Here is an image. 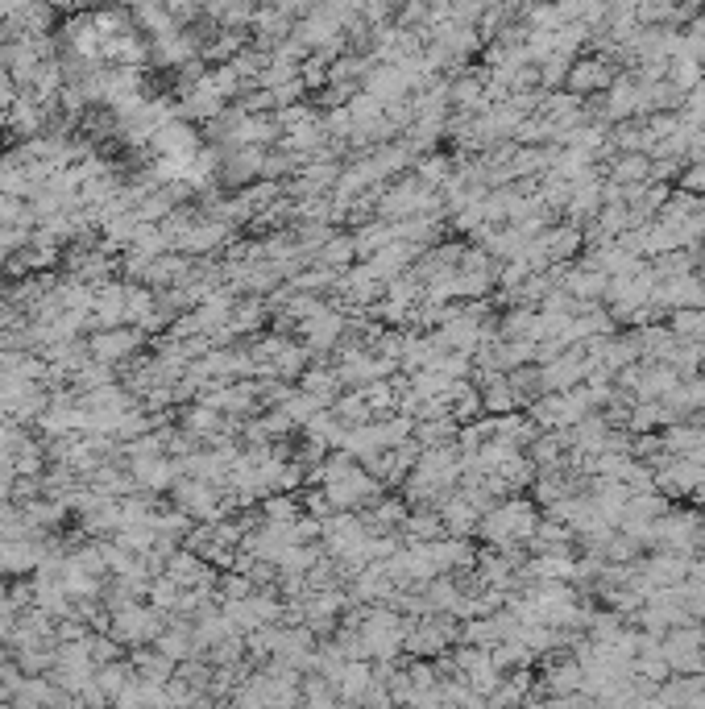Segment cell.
I'll return each instance as SVG.
<instances>
[{
    "label": "cell",
    "instance_id": "1",
    "mask_svg": "<svg viewBox=\"0 0 705 709\" xmlns=\"http://www.w3.org/2000/svg\"><path fill=\"white\" fill-rule=\"evenodd\" d=\"M535 527H540V510H535L531 498H502L490 515L482 519L477 535L498 548V552H515V548H527Z\"/></svg>",
    "mask_w": 705,
    "mask_h": 709
},
{
    "label": "cell",
    "instance_id": "2",
    "mask_svg": "<svg viewBox=\"0 0 705 709\" xmlns=\"http://www.w3.org/2000/svg\"><path fill=\"white\" fill-rule=\"evenodd\" d=\"M660 651H664V664L672 676H701L705 672V631L697 622L668 631L660 639Z\"/></svg>",
    "mask_w": 705,
    "mask_h": 709
},
{
    "label": "cell",
    "instance_id": "3",
    "mask_svg": "<svg viewBox=\"0 0 705 709\" xmlns=\"http://www.w3.org/2000/svg\"><path fill=\"white\" fill-rule=\"evenodd\" d=\"M166 627H162V614L158 610H150V606H121L117 614H112V639L117 643H133V647H141V643H158V635H162Z\"/></svg>",
    "mask_w": 705,
    "mask_h": 709
},
{
    "label": "cell",
    "instance_id": "4",
    "mask_svg": "<svg viewBox=\"0 0 705 709\" xmlns=\"http://www.w3.org/2000/svg\"><path fill=\"white\" fill-rule=\"evenodd\" d=\"M175 506H179V515H187V519H208V523L224 519V502H220L216 486H208V481H195V477L175 486Z\"/></svg>",
    "mask_w": 705,
    "mask_h": 709
},
{
    "label": "cell",
    "instance_id": "5",
    "mask_svg": "<svg viewBox=\"0 0 705 709\" xmlns=\"http://www.w3.org/2000/svg\"><path fill=\"white\" fill-rule=\"evenodd\" d=\"M618 79V71L610 67L606 54H594V59H577L569 67V79H564V88L569 96H598V92H610V83Z\"/></svg>",
    "mask_w": 705,
    "mask_h": 709
},
{
    "label": "cell",
    "instance_id": "6",
    "mask_svg": "<svg viewBox=\"0 0 705 709\" xmlns=\"http://www.w3.org/2000/svg\"><path fill=\"white\" fill-rule=\"evenodd\" d=\"M345 328H349V320H345L341 311H336V307L328 303L316 320L299 324V332H303V349H307V353H332L336 345H341Z\"/></svg>",
    "mask_w": 705,
    "mask_h": 709
},
{
    "label": "cell",
    "instance_id": "7",
    "mask_svg": "<svg viewBox=\"0 0 705 709\" xmlns=\"http://www.w3.org/2000/svg\"><path fill=\"white\" fill-rule=\"evenodd\" d=\"M137 345H141V332H137V328H112V332H96V336L88 340V357H92L96 365H117V361H125Z\"/></svg>",
    "mask_w": 705,
    "mask_h": 709
},
{
    "label": "cell",
    "instance_id": "8",
    "mask_svg": "<svg viewBox=\"0 0 705 709\" xmlns=\"http://www.w3.org/2000/svg\"><path fill=\"white\" fill-rule=\"evenodd\" d=\"M332 689H336V697H341V705H361V697L374 689V668H370V660H353V664H345L341 672H336V680H332Z\"/></svg>",
    "mask_w": 705,
    "mask_h": 709
},
{
    "label": "cell",
    "instance_id": "9",
    "mask_svg": "<svg viewBox=\"0 0 705 709\" xmlns=\"http://www.w3.org/2000/svg\"><path fill=\"white\" fill-rule=\"evenodd\" d=\"M137 490H166V486H179V461H166V457H146V461H133L129 465Z\"/></svg>",
    "mask_w": 705,
    "mask_h": 709
},
{
    "label": "cell",
    "instance_id": "10",
    "mask_svg": "<svg viewBox=\"0 0 705 709\" xmlns=\"http://www.w3.org/2000/svg\"><path fill=\"white\" fill-rule=\"evenodd\" d=\"M606 179L618 187H643L652 183V158L647 154H614L606 166Z\"/></svg>",
    "mask_w": 705,
    "mask_h": 709
},
{
    "label": "cell",
    "instance_id": "11",
    "mask_svg": "<svg viewBox=\"0 0 705 709\" xmlns=\"http://www.w3.org/2000/svg\"><path fill=\"white\" fill-rule=\"evenodd\" d=\"M46 552L34 540H0V569L5 573H34L42 569Z\"/></svg>",
    "mask_w": 705,
    "mask_h": 709
},
{
    "label": "cell",
    "instance_id": "12",
    "mask_svg": "<svg viewBox=\"0 0 705 709\" xmlns=\"http://www.w3.org/2000/svg\"><path fill=\"white\" fill-rule=\"evenodd\" d=\"M133 672H137L141 685H154V689H162L166 680L175 676V664L166 660L158 647H154V651H150V647H137V651H133Z\"/></svg>",
    "mask_w": 705,
    "mask_h": 709
},
{
    "label": "cell",
    "instance_id": "13",
    "mask_svg": "<svg viewBox=\"0 0 705 709\" xmlns=\"http://www.w3.org/2000/svg\"><path fill=\"white\" fill-rule=\"evenodd\" d=\"M299 390L332 407L336 399H341V378H336V365H312V370H303Z\"/></svg>",
    "mask_w": 705,
    "mask_h": 709
},
{
    "label": "cell",
    "instance_id": "14",
    "mask_svg": "<svg viewBox=\"0 0 705 709\" xmlns=\"http://www.w3.org/2000/svg\"><path fill=\"white\" fill-rule=\"evenodd\" d=\"M544 685L552 689V701H560V697H573V693H581V689H585V668H581L577 660H556V664H548Z\"/></svg>",
    "mask_w": 705,
    "mask_h": 709
},
{
    "label": "cell",
    "instance_id": "15",
    "mask_svg": "<svg viewBox=\"0 0 705 709\" xmlns=\"http://www.w3.org/2000/svg\"><path fill=\"white\" fill-rule=\"evenodd\" d=\"M353 258H357L353 233H332V237L324 241V249L316 253V266H324V270H332V274H341L345 266H353Z\"/></svg>",
    "mask_w": 705,
    "mask_h": 709
},
{
    "label": "cell",
    "instance_id": "16",
    "mask_svg": "<svg viewBox=\"0 0 705 709\" xmlns=\"http://www.w3.org/2000/svg\"><path fill=\"white\" fill-rule=\"evenodd\" d=\"M390 241H394V224H390V220H370V224H361V229L353 233L357 258H365V262H370L374 253H382Z\"/></svg>",
    "mask_w": 705,
    "mask_h": 709
},
{
    "label": "cell",
    "instance_id": "17",
    "mask_svg": "<svg viewBox=\"0 0 705 709\" xmlns=\"http://www.w3.org/2000/svg\"><path fill=\"white\" fill-rule=\"evenodd\" d=\"M224 237H229V224H220V220H200V224H191L187 237L179 241V249L187 253H204V249H216Z\"/></svg>",
    "mask_w": 705,
    "mask_h": 709
},
{
    "label": "cell",
    "instance_id": "18",
    "mask_svg": "<svg viewBox=\"0 0 705 709\" xmlns=\"http://www.w3.org/2000/svg\"><path fill=\"white\" fill-rule=\"evenodd\" d=\"M701 83H705V67L701 63H693V59H672L668 63V88L676 96H693Z\"/></svg>",
    "mask_w": 705,
    "mask_h": 709
},
{
    "label": "cell",
    "instance_id": "19",
    "mask_svg": "<svg viewBox=\"0 0 705 709\" xmlns=\"http://www.w3.org/2000/svg\"><path fill=\"white\" fill-rule=\"evenodd\" d=\"M403 531H407V544H440V540H448V531H444V523H440L436 510H423V515H411Z\"/></svg>",
    "mask_w": 705,
    "mask_h": 709
},
{
    "label": "cell",
    "instance_id": "20",
    "mask_svg": "<svg viewBox=\"0 0 705 709\" xmlns=\"http://www.w3.org/2000/svg\"><path fill=\"white\" fill-rule=\"evenodd\" d=\"M341 705V697H336V689H332V680H324V676H303V697H299V709H336Z\"/></svg>",
    "mask_w": 705,
    "mask_h": 709
},
{
    "label": "cell",
    "instance_id": "21",
    "mask_svg": "<svg viewBox=\"0 0 705 709\" xmlns=\"http://www.w3.org/2000/svg\"><path fill=\"white\" fill-rule=\"evenodd\" d=\"M332 415H336V423H341V428H365V423H370V407H365V394L361 390H349V394H341V399L332 403Z\"/></svg>",
    "mask_w": 705,
    "mask_h": 709
},
{
    "label": "cell",
    "instance_id": "22",
    "mask_svg": "<svg viewBox=\"0 0 705 709\" xmlns=\"http://www.w3.org/2000/svg\"><path fill=\"white\" fill-rule=\"evenodd\" d=\"M701 432H705V428H689V423H672V428L660 436V444H664L668 457H689V452L701 444Z\"/></svg>",
    "mask_w": 705,
    "mask_h": 709
},
{
    "label": "cell",
    "instance_id": "23",
    "mask_svg": "<svg viewBox=\"0 0 705 709\" xmlns=\"http://www.w3.org/2000/svg\"><path fill=\"white\" fill-rule=\"evenodd\" d=\"M282 415H287L291 423H303V428H307V423H312L320 411H328V403H320V399H312V394H303V390H291V399L287 403H282L278 407Z\"/></svg>",
    "mask_w": 705,
    "mask_h": 709
},
{
    "label": "cell",
    "instance_id": "24",
    "mask_svg": "<svg viewBox=\"0 0 705 709\" xmlns=\"http://www.w3.org/2000/svg\"><path fill=\"white\" fill-rule=\"evenodd\" d=\"M365 394V407H370V415H386L399 407V386L394 382H370V386H361Z\"/></svg>",
    "mask_w": 705,
    "mask_h": 709
},
{
    "label": "cell",
    "instance_id": "25",
    "mask_svg": "<svg viewBox=\"0 0 705 709\" xmlns=\"http://www.w3.org/2000/svg\"><path fill=\"white\" fill-rule=\"evenodd\" d=\"M262 515H266V523H270V527H287V523H295V519H299V506H295V498H282V494H274V498H266V502H262Z\"/></svg>",
    "mask_w": 705,
    "mask_h": 709
},
{
    "label": "cell",
    "instance_id": "26",
    "mask_svg": "<svg viewBox=\"0 0 705 709\" xmlns=\"http://www.w3.org/2000/svg\"><path fill=\"white\" fill-rule=\"evenodd\" d=\"M187 432H195V436H212V432H220V411H212V407H191L187 411Z\"/></svg>",
    "mask_w": 705,
    "mask_h": 709
},
{
    "label": "cell",
    "instance_id": "27",
    "mask_svg": "<svg viewBox=\"0 0 705 709\" xmlns=\"http://www.w3.org/2000/svg\"><path fill=\"white\" fill-rule=\"evenodd\" d=\"M523 709H556V701H552V697H548V701H540V697H527V701H523Z\"/></svg>",
    "mask_w": 705,
    "mask_h": 709
},
{
    "label": "cell",
    "instance_id": "28",
    "mask_svg": "<svg viewBox=\"0 0 705 709\" xmlns=\"http://www.w3.org/2000/svg\"><path fill=\"white\" fill-rule=\"evenodd\" d=\"M693 498H697V502H705V473H701V481H697V490H693Z\"/></svg>",
    "mask_w": 705,
    "mask_h": 709
}]
</instances>
